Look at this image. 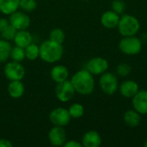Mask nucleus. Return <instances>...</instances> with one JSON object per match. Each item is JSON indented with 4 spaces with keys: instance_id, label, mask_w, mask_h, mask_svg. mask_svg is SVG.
<instances>
[{
    "instance_id": "nucleus-8",
    "label": "nucleus",
    "mask_w": 147,
    "mask_h": 147,
    "mask_svg": "<svg viewBox=\"0 0 147 147\" xmlns=\"http://www.w3.org/2000/svg\"><path fill=\"white\" fill-rule=\"evenodd\" d=\"M49 119L53 126L65 127L70 123L71 117L68 109L64 108H56L49 114Z\"/></svg>"
},
{
    "instance_id": "nucleus-21",
    "label": "nucleus",
    "mask_w": 147,
    "mask_h": 147,
    "mask_svg": "<svg viewBox=\"0 0 147 147\" xmlns=\"http://www.w3.org/2000/svg\"><path fill=\"white\" fill-rule=\"evenodd\" d=\"M12 47L9 40H0V63L6 62L9 59Z\"/></svg>"
},
{
    "instance_id": "nucleus-2",
    "label": "nucleus",
    "mask_w": 147,
    "mask_h": 147,
    "mask_svg": "<svg viewBox=\"0 0 147 147\" xmlns=\"http://www.w3.org/2000/svg\"><path fill=\"white\" fill-rule=\"evenodd\" d=\"M64 53L62 44L52 41L50 40H45L40 46V58L47 63H55L61 59Z\"/></svg>"
},
{
    "instance_id": "nucleus-24",
    "label": "nucleus",
    "mask_w": 147,
    "mask_h": 147,
    "mask_svg": "<svg viewBox=\"0 0 147 147\" xmlns=\"http://www.w3.org/2000/svg\"><path fill=\"white\" fill-rule=\"evenodd\" d=\"M65 39V32H64L61 28H53V29L50 32L49 40H52V41H54V42L62 44V43L64 42Z\"/></svg>"
},
{
    "instance_id": "nucleus-7",
    "label": "nucleus",
    "mask_w": 147,
    "mask_h": 147,
    "mask_svg": "<svg viewBox=\"0 0 147 147\" xmlns=\"http://www.w3.org/2000/svg\"><path fill=\"white\" fill-rule=\"evenodd\" d=\"M3 73L5 78L9 81L22 80L25 76V68L21 62L11 61L4 65Z\"/></svg>"
},
{
    "instance_id": "nucleus-29",
    "label": "nucleus",
    "mask_w": 147,
    "mask_h": 147,
    "mask_svg": "<svg viewBox=\"0 0 147 147\" xmlns=\"http://www.w3.org/2000/svg\"><path fill=\"white\" fill-rule=\"evenodd\" d=\"M131 71H132L131 66L127 63H121L116 68L117 74L121 77H126V76L129 75Z\"/></svg>"
},
{
    "instance_id": "nucleus-26",
    "label": "nucleus",
    "mask_w": 147,
    "mask_h": 147,
    "mask_svg": "<svg viewBox=\"0 0 147 147\" xmlns=\"http://www.w3.org/2000/svg\"><path fill=\"white\" fill-rule=\"evenodd\" d=\"M37 7V3L35 0H20L19 9L24 12H32Z\"/></svg>"
},
{
    "instance_id": "nucleus-3",
    "label": "nucleus",
    "mask_w": 147,
    "mask_h": 147,
    "mask_svg": "<svg viewBox=\"0 0 147 147\" xmlns=\"http://www.w3.org/2000/svg\"><path fill=\"white\" fill-rule=\"evenodd\" d=\"M119 33L123 36H133L135 35L140 28L139 20L132 15H124L121 16L118 23Z\"/></svg>"
},
{
    "instance_id": "nucleus-22",
    "label": "nucleus",
    "mask_w": 147,
    "mask_h": 147,
    "mask_svg": "<svg viewBox=\"0 0 147 147\" xmlns=\"http://www.w3.org/2000/svg\"><path fill=\"white\" fill-rule=\"evenodd\" d=\"M25 49V56L28 60H35L40 58V47L35 43H30Z\"/></svg>"
},
{
    "instance_id": "nucleus-23",
    "label": "nucleus",
    "mask_w": 147,
    "mask_h": 147,
    "mask_svg": "<svg viewBox=\"0 0 147 147\" xmlns=\"http://www.w3.org/2000/svg\"><path fill=\"white\" fill-rule=\"evenodd\" d=\"M9 58L12 59V61L22 62V60H24V59H26L25 49L22 48V47H20L18 46H16V47H12Z\"/></svg>"
},
{
    "instance_id": "nucleus-11",
    "label": "nucleus",
    "mask_w": 147,
    "mask_h": 147,
    "mask_svg": "<svg viewBox=\"0 0 147 147\" xmlns=\"http://www.w3.org/2000/svg\"><path fill=\"white\" fill-rule=\"evenodd\" d=\"M48 140L53 146H63L66 141V134L63 127L54 126L48 133Z\"/></svg>"
},
{
    "instance_id": "nucleus-6",
    "label": "nucleus",
    "mask_w": 147,
    "mask_h": 147,
    "mask_svg": "<svg viewBox=\"0 0 147 147\" xmlns=\"http://www.w3.org/2000/svg\"><path fill=\"white\" fill-rule=\"evenodd\" d=\"M76 93V90L71 82V80H65L61 83H58L55 87V96L57 99L62 102H67L72 99Z\"/></svg>"
},
{
    "instance_id": "nucleus-5",
    "label": "nucleus",
    "mask_w": 147,
    "mask_h": 147,
    "mask_svg": "<svg viewBox=\"0 0 147 147\" xmlns=\"http://www.w3.org/2000/svg\"><path fill=\"white\" fill-rule=\"evenodd\" d=\"M99 84L102 90L107 95H114L119 89L118 79L116 76L111 72H104L101 75Z\"/></svg>"
},
{
    "instance_id": "nucleus-9",
    "label": "nucleus",
    "mask_w": 147,
    "mask_h": 147,
    "mask_svg": "<svg viewBox=\"0 0 147 147\" xmlns=\"http://www.w3.org/2000/svg\"><path fill=\"white\" fill-rule=\"evenodd\" d=\"M85 69L89 71L93 76L102 75L109 69V62L107 59L102 57H95L90 59L85 66Z\"/></svg>"
},
{
    "instance_id": "nucleus-17",
    "label": "nucleus",
    "mask_w": 147,
    "mask_h": 147,
    "mask_svg": "<svg viewBox=\"0 0 147 147\" xmlns=\"http://www.w3.org/2000/svg\"><path fill=\"white\" fill-rule=\"evenodd\" d=\"M14 42L16 46H18L20 47L25 48L27 47L30 43L33 42V36L26 29L23 30H17L15 38H14Z\"/></svg>"
},
{
    "instance_id": "nucleus-10",
    "label": "nucleus",
    "mask_w": 147,
    "mask_h": 147,
    "mask_svg": "<svg viewBox=\"0 0 147 147\" xmlns=\"http://www.w3.org/2000/svg\"><path fill=\"white\" fill-rule=\"evenodd\" d=\"M9 22L16 30L27 29L30 26V18L24 11L16 10L9 15Z\"/></svg>"
},
{
    "instance_id": "nucleus-31",
    "label": "nucleus",
    "mask_w": 147,
    "mask_h": 147,
    "mask_svg": "<svg viewBox=\"0 0 147 147\" xmlns=\"http://www.w3.org/2000/svg\"><path fill=\"white\" fill-rule=\"evenodd\" d=\"M9 25V20H7L6 18H0V33L3 29H5Z\"/></svg>"
},
{
    "instance_id": "nucleus-28",
    "label": "nucleus",
    "mask_w": 147,
    "mask_h": 147,
    "mask_svg": "<svg viewBox=\"0 0 147 147\" xmlns=\"http://www.w3.org/2000/svg\"><path fill=\"white\" fill-rule=\"evenodd\" d=\"M111 9L117 14H122L126 9V3L123 0H114L111 4Z\"/></svg>"
},
{
    "instance_id": "nucleus-14",
    "label": "nucleus",
    "mask_w": 147,
    "mask_h": 147,
    "mask_svg": "<svg viewBox=\"0 0 147 147\" xmlns=\"http://www.w3.org/2000/svg\"><path fill=\"white\" fill-rule=\"evenodd\" d=\"M120 15L113 10H108L104 12L101 16V23L106 28H115L118 26L120 21Z\"/></svg>"
},
{
    "instance_id": "nucleus-32",
    "label": "nucleus",
    "mask_w": 147,
    "mask_h": 147,
    "mask_svg": "<svg viewBox=\"0 0 147 147\" xmlns=\"http://www.w3.org/2000/svg\"><path fill=\"white\" fill-rule=\"evenodd\" d=\"M12 143L7 139H0V147H12Z\"/></svg>"
},
{
    "instance_id": "nucleus-4",
    "label": "nucleus",
    "mask_w": 147,
    "mask_h": 147,
    "mask_svg": "<svg viewBox=\"0 0 147 147\" xmlns=\"http://www.w3.org/2000/svg\"><path fill=\"white\" fill-rule=\"evenodd\" d=\"M119 48L127 55H135L140 53L142 49V41L135 35L126 36L119 42Z\"/></svg>"
},
{
    "instance_id": "nucleus-33",
    "label": "nucleus",
    "mask_w": 147,
    "mask_h": 147,
    "mask_svg": "<svg viewBox=\"0 0 147 147\" xmlns=\"http://www.w3.org/2000/svg\"><path fill=\"white\" fill-rule=\"evenodd\" d=\"M144 146H145L146 147H147V140H146V142H145V145H144Z\"/></svg>"
},
{
    "instance_id": "nucleus-19",
    "label": "nucleus",
    "mask_w": 147,
    "mask_h": 147,
    "mask_svg": "<svg viewBox=\"0 0 147 147\" xmlns=\"http://www.w3.org/2000/svg\"><path fill=\"white\" fill-rule=\"evenodd\" d=\"M20 0H0V12L9 16L19 9Z\"/></svg>"
},
{
    "instance_id": "nucleus-30",
    "label": "nucleus",
    "mask_w": 147,
    "mask_h": 147,
    "mask_svg": "<svg viewBox=\"0 0 147 147\" xmlns=\"http://www.w3.org/2000/svg\"><path fill=\"white\" fill-rule=\"evenodd\" d=\"M63 146L65 147H82L83 146V145L81 144V143H79V142H78V141H76V140H66L65 141V143L64 144V146Z\"/></svg>"
},
{
    "instance_id": "nucleus-25",
    "label": "nucleus",
    "mask_w": 147,
    "mask_h": 147,
    "mask_svg": "<svg viewBox=\"0 0 147 147\" xmlns=\"http://www.w3.org/2000/svg\"><path fill=\"white\" fill-rule=\"evenodd\" d=\"M68 111L71 118L78 119L83 116L84 113V106L80 103H73L70 106V108L68 109Z\"/></svg>"
},
{
    "instance_id": "nucleus-20",
    "label": "nucleus",
    "mask_w": 147,
    "mask_h": 147,
    "mask_svg": "<svg viewBox=\"0 0 147 147\" xmlns=\"http://www.w3.org/2000/svg\"><path fill=\"white\" fill-rule=\"evenodd\" d=\"M124 121L127 126L130 127H136L141 122V115L134 109L127 110L123 116Z\"/></svg>"
},
{
    "instance_id": "nucleus-18",
    "label": "nucleus",
    "mask_w": 147,
    "mask_h": 147,
    "mask_svg": "<svg viewBox=\"0 0 147 147\" xmlns=\"http://www.w3.org/2000/svg\"><path fill=\"white\" fill-rule=\"evenodd\" d=\"M9 95L14 98V99H18L22 97L25 92V87L22 80H14L10 81L8 88H7Z\"/></svg>"
},
{
    "instance_id": "nucleus-27",
    "label": "nucleus",
    "mask_w": 147,
    "mask_h": 147,
    "mask_svg": "<svg viewBox=\"0 0 147 147\" xmlns=\"http://www.w3.org/2000/svg\"><path fill=\"white\" fill-rule=\"evenodd\" d=\"M16 32H17V30L12 25H10V23H9V25L5 29H3L0 33V34H1V37H2L3 40H9H9H14Z\"/></svg>"
},
{
    "instance_id": "nucleus-13",
    "label": "nucleus",
    "mask_w": 147,
    "mask_h": 147,
    "mask_svg": "<svg viewBox=\"0 0 147 147\" xmlns=\"http://www.w3.org/2000/svg\"><path fill=\"white\" fill-rule=\"evenodd\" d=\"M119 90L122 96L126 98H133L140 90L139 84L133 80H127L121 83Z\"/></svg>"
},
{
    "instance_id": "nucleus-16",
    "label": "nucleus",
    "mask_w": 147,
    "mask_h": 147,
    "mask_svg": "<svg viewBox=\"0 0 147 147\" xmlns=\"http://www.w3.org/2000/svg\"><path fill=\"white\" fill-rule=\"evenodd\" d=\"M50 75H51V78L53 79V81L58 84V83H61L68 79L69 71H68V69L65 65H57L52 68Z\"/></svg>"
},
{
    "instance_id": "nucleus-12",
    "label": "nucleus",
    "mask_w": 147,
    "mask_h": 147,
    "mask_svg": "<svg viewBox=\"0 0 147 147\" xmlns=\"http://www.w3.org/2000/svg\"><path fill=\"white\" fill-rule=\"evenodd\" d=\"M134 109L141 115H147V90H141L132 98Z\"/></svg>"
},
{
    "instance_id": "nucleus-15",
    "label": "nucleus",
    "mask_w": 147,
    "mask_h": 147,
    "mask_svg": "<svg viewBox=\"0 0 147 147\" xmlns=\"http://www.w3.org/2000/svg\"><path fill=\"white\" fill-rule=\"evenodd\" d=\"M102 144V138L96 131L85 133L82 139V145L84 147H98Z\"/></svg>"
},
{
    "instance_id": "nucleus-1",
    "label": "nucleus",
    "mask_w": 147,
    "mask_h": 147,
    "mask_svg": "<svg viewBox=\"0 0 147 147\" xmlns=\"http://www.w3.org/2000/svg\"><path fill=\"white\" fill-rule=\"evenodd\" d=\"M71 82L76 92L83 96L90 95L95 90L94 77L86 69L77 71L71 78Z\"/></svg>"
}]
</instances>
